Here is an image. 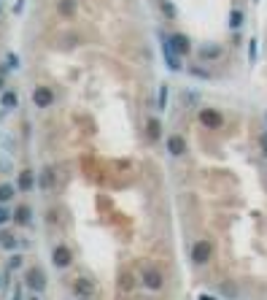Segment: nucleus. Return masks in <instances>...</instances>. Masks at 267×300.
<instances>
[{
    "instance_id": "obj_11",
    "label": "nucleus",
    "mask_w": 267,
    "mask_h": 300,
    "mask_svg": "<svg viewBox=\"0 0 267 300\" xmlns=\"http://www.w3.org/2000/svg\"><path fill=\"white\" fill-rule=\"evenodd\" d=\"M0 106L6 108V111L17 108V106H19V95H17V92H11V89H8V92H3V98H0Z\"/></svg>"
},
{
    "instance_id": "obj_7",
    "label": "nucleus",
    "mask_w": 267,
    "mask_h": 300,
    "mask_svg": "<svg viewBox=\"0 0 267 300\" xmlns=\"http://www.w3.org/2000/svg\"><path fill=\"white\" fill-rule=\"evenodd\" d=\"M168 41H170V46H173V52L178 54V57H186V54L192 52V43H189V38H186L184 33H173Z\"/></svg>"
},
{
    "instance_id": "obj_24",
    "label": "nucleus",
    "mask_w": 267,
    "mask_h": 300,
    "mask_svg": "<svg viewBox=\"0 0 267 300\" xmlns=\"http://www.w3.org/2000/svg\"><path fill=\"white\" fill-rule=\"evenodd\" d=\"M8 265H11V271H17V268H22V257H19V254H14V257L8 260Z\"/></svg>"
},
{
    "instance_id": "obj_17",
    "label": "nucleus",
    "mask_w": 267,
    "mask_h": 300,
    "mask_svg": "<svg viewBox=\"0 0 267 300\" xmlns=\"http://www.w3.org/2000/svg\"><path fill=\"white\" fill-rule=\"evenodd\" d=\"M0 246L11 252V249H17V238H14L11 233H0Z\"/></svg>"
},
{
    "instance_id": "obj_27",
    "label": "nucleus",
    "mask_w": 267,
    "mask_h": 300,
    "mask_svg": "<svg viewBox=\"0 0 267 300\" xmlns=\"http://www.w3.org/2000/svg\"><path fill=\"white\" fill-rule=\"evenodd\" d=\"M248 60H251V62L256 60V46H254V41H251V46H248Z\"/></svg>"
},
{
    "instance_id": "obj_3",
    "label": "nucleus",
    "mask_w": 267,
    "mask_h": 300,
    "mask_svg": "<svg viewBox=\"0 0 267 300\" xmlns=\"http://www.w3.org/2000/svg\"><path fill=\"white\" fill-rule=\"evenodd\" d=\"M70 262H73L70 249L65 246V243H57V246L52 249V265H54V268H68Z\"/></svg>"
},
{
    "instance_id": "obj_22",
    "label": "nucleus",
    "mask_w": 267,
    "mask_h": 300,
    "mask_svg": "<svg viewBox=\"0 0 267 300\" xmlns=\"http://www.w3.org/2000/svg\"><path fill=\"white\" fill-rule=\"evenodd\" d=\"M119 287H122L124 292H130V289H133V276H130V273H124L122 281H119Z\"/></svg>"
},
{
    "instance_id": "obj_20",
    "label": "nucleus",
    "mask_w": 267,
    "mask_h": 300,
    "mask_svg": "<svg viewBox=\"0 0 267 300\" xmlns=\"http://www.w3.org/2000/svg\"><path fill=\"white\" fill-rule=\"evenodd\" d=\"M229 24H232V27H235V30H238V27H240V24H243V14H240V11H238V8H235V11H232V17H229Z\"/></svg>"
},
{
    "instance_id": "obj_1",
    "label": "nucleus",
    "mask_w": 267,
    "mask_h": 300,
    "mask_svg": "<svg viewBox=\"0 0 267 300\" xmlns=\"http://www.w3.org/2000/svg\"><path fill=\"white\" fill-rule=\"evenodd\" d=\"M140 281H143V287L146 289H162V284H165V276H162V271L159 268H154V265H146L143 271H140Z\"/></svg>"
},
{
    "instance_id": "obj_30",
    "label": "nucleus",
    "mask_w": 267,
    "mask_h": 300,
    "mask_svg": "<svg viewBox=\"0 0 267 300\" xmlns=\"http://www.w3.org/2000/svg\"><path fill=\"white\" fill-rule=\"evenodd\" d=\"M0 87H3V79H0Z\"/></svg>"
},
{
    "instance_id": "obj_15",
    "label": "nucleus",
    "mask_w": 267,
    "mask_h": 300,
    "mask_svg": "<svg viewBox=\"0 0 267 300\" xmlns=\"http://www.w3.org/2000/svg\"><path fill=\"white\" fill-rule=\"evenodd\" d=\"M19 189H22V192H30V189H33V171L19 173Z\"/></svg>"
},
{
    "instance_id": "obj_33",
    "label": "nucleus",
    "mask_w": 267,
    "mask_h": 300,
    "mask_svg": "<svg viewBox=\"0 0 267 300\" xmlns=\"http://www.w3.org/2000/svg\"><path fill=\"white\" fill-rule=\"evenodd\" d=\"M265 119H267V114H265Z\"/></svg>"
},
{
    "instance_id": "obj_14",
    "label": "nucleus",
    "mask_w": 267,
    "mask_h": 300,
    "mask_svg": "<svg viewBox=\"0 0 267 300\" xmlns=\"http://www.w3.org/2000/svg\"><path fill=\"white\" fill-rule=\"evenodd\" d=\"M30 217H33V211H30L27 206H19L17 211H14V222L17 224H30Z\"/></svg>"
},
{
    "instance_id": "obj_31",
    "label": "nucleus",
    "mask_w": 267,
    "mask_h": 300,
    "mask_svg": "<svg viewBox=\"0 0 267 300\" xmlns=\"http://www.w3.org/2000/svg\"><path fill=\"white\" fill-rule=\"evenodd\" d=\"M0 287H3V281H0Z\"/></svg>"
},
{
    "instance_id": "obj_28",
    "label": "nucleus",
    "mask_w": 267,
    "mask_h": 300,
    "mask_svg": "<svg viewBox=\"0 0 267 300\" xmlns=\"http://www.w3.org/2000/svg\"><path fill=\"white\" fill-rule=\"evenodd\" d=\"M200 300H216V298H210V295H200Z\"/></svg>"
},
{
    "instance_id": "obj_26",
    "label": "nucleus",
    "mask_w": 267,
    "mask_h": 300,
    "mask_svg": "<svg viewBox=\"0 0 267 300\" xmlns=\"http://www.w3.org/2000/svg\"><path fill=\"white\" fill-rule=\"evenodd\" d=\"M259 149H262V154L267 157V133H262V136H259Z\"/></svg>"
},
{
    "instance_id": "obj_18",
    "label": "nucleus",
    "mask_w": 267,
    "mask_h": 300,
    "mask_svg": "<svg viewBox=\"0 0 267 300\" xmlns=\"http://www.w3.org/2000/svg\"><path fill=\"white\" fill-rule=\"evenodd\" d=\"M165 106H168V87H159V98H157V108H159V111H165Z\"/></svg>"
},
{
    "instance_id": "obj_16",
    "label": "nucleus",
    "mask_w": 267,
    "mask_h": 300,
    "mask_svg": "<svg viewBox=\"0 0 267 300\" xmlns=\"http://www.w3.org/2000/svg\"><path fill=\"white\" fill-rule=\"evenodd\" d=\"M14 195H17V187H14V184H0V203L14 200Z\"/></svg>"
},
{
    "instance_id": "obj_2",
    "label": "nucleus",
    "mask_w": 267,
    "mask_h": 300,
    "mask_svg": "<svg viewBox=\"0 0 267 300\" xmlns=\"http://www.w3.org/2000/svg\"><path fill=\"white\" fill-rule=\"evenodd\" d=\"M24 284H27V289H33V292H43V289H46V276H43L41 268H30L27 276H24Z\"/></svg>"
},
{
    "instance_id": "obj_29",
    "label": "nucleus",
    "mask_w": 267,
    "mask_h": 300,
    "mask_svg": "<svg viewBox=\"0 0 267 300\" xmlns=\"http://www.w3.org/2000/svg\"><path fill=\"white\" fill-rule=\"evenodd\" d=\"M81 300H92V298H81Z\"/></svg>"
},
{
    "instance_id": "obj_23",
    "label": "nucleus",
    "mask_w": 267,
    "mask_h": 300,
    "mask_svg": "<svg viewBox=\"0 0 267 300\" xmlns=\"http://www.w3.org/2000/svg\"><path fill=\"white\" fill-rule=\"evenodd\" d=\"M59 11H62V14H73V3H70V0H62V3H59Z\"/></svg>"
},
{
    "instance_id": "obj_6",
    "label": "nucleus",
    "mask_w": 267,
    "mask_h": 300,
    "mask_svg": "<svg viewBox=\"0 0 267 300\" xmlns=\"http://www.w3.org/2000/svg\"><path fill=\"white\" fill-rule=\"evenodd\" d=\"M54 103V92L49 87H35L33 89V106L35 108H49Z\"/></svg>"
},
{
    "instance_id": "obj_4",
    "label": "nucleus",
    "mask_w": 267,
    "mask_h": 300,
    "mask_svg": "<svg viewBox=\"0 0 267 300\" xmlns=\"http://www.w3.org/2000/svg\"><path fill=\"white\" fill-rule=\"evenodd\" d=\"M200 122L208 130H221L224 117H221V111H216V108H203V111H200Z\"/></svg>"
},
{
    "instance_id": "obj_12",
    "label": "nucleus",
    "mask_w": 267,
    "mask_h": 300,
    "mask_svg": "<svg viewBox=\"0 0 267 300\" xmlns=\"http://www.w3.org/2000/svg\"><path fill=\"white\" fill-rule=\"evenodd\" d=\"M146 127H149V138H151V141H157V138L162 136V124H159L157 117H151L149 122H146Z\"/></svg>"
},
{
    "instance_id": "obj_19",
    "label": "nucleus",
    "mask_w": 267,
    "mask_h": 300,
    "mask_svg": "<svg viewBox=\"0 0 267 300\" xmlns=\"http://www.w3.org/2000/svg\"><path fill=\"white\" fill-rule=\"evenodd\" d=\"M14 219V214L8 211V208H3V203H0V227H3V224H8Z\"/></svg>"
},
{
    "instance_id": "obj_10",
    "label": "nucleus",
    "mask_w": 267,
    "mask_h": 300,
    "mask_svg": "<svg viewBox=\"0 0 267 300\" xmlns=\"http://www.w3.org/2000/svg\"><path fill=\"white\" fill-rule=\"evenodd\" d=\"M73 292L78 295V298H92L95 284H92V281H87V279H76V281H73Z\"/></svg>"
},
{
    "instance_id": "obj_9",
    "label": "nucleus",
    "mask_w": 267,
    "mask_h": 300,
    "mask_svg": "<svg viewBox=\"0 0 267 300\" xmlns=\"http://www.w3.org/2000/svg\"><path fill=\"white\" fill-rule=\"evenodd\" d=\"M168 152L173 154V157H181V154H186V141L181 136H168Z\"/></svg>"
},
{
    "instance_id": "obj_25",
    "label": "nucleus",
    "mask_w": 267,
    "mask_h": 300,
    "mask_svg": "<svg viewBox=\"0 0 267 300\" xmlns=\"http://www.w3.org/2000/svg\"><path fill=\"white\" fill-rule=\"evenodd\" d=\"M159 6H162V11H165V14H168V17H175V8H173V6H170L168 0H162V3H159Z\"/></svg>"
},
{
    "instance_id": "obj_13",
    "label": "nucleus",
    "mask_w": 267,
    "mask_h": 300,
    "mask_svg": "<svg viewBox=\"0 0 267 300\" xmlns=\"http://www.w3.org/2000/svg\"><path fill=\"white\" fill-rule=\"evenodd\" d=\"M197 54H200V60H219L224 52H221V46H203Z\"/></svg>"
},
{
    "instance_id": "obj_8",
    "label": "nucleus",
    "mask_w": 267,
    "mask_h": 300,
    "mask_svg": "<svg viewBox=\"0 0 267 300\" xmlns=\"http://www.w3.org/2000/svg\"><path fill=\"white\" fill-rule=\"evenodd\" d=\"M162 57H165V62H168V68H170V71H175V73L181 71L178 54L173 52V46H170V41H168V38H162Z\"/></svg>"
},
{
    "instance_id": "obj_32",
    "label": "nucleus",
    "mask_w": 267,
    "mask_h": 300,
    "mask_svg": "<svg viewBox=\"0 0 267 300\" xmlns=\"http://www.w3.org/2000/svg\"><path fill=\"white\" fill-rule=\"evenodd\" d=\"M33 300H38V298H33Z\"/></svg>"
},
{
    "instance_id": "obj_5",
    "label": "nucleus",
    "mask_w": 267,
    "mask_h": 300,
    "mask_svg": "<svg viewBox=\"0 0 267 300\" xmlns=\"http://www.w3.org/2000/svg\"><path fill=\"white\" fill-rule=\"evenodd\" d=\"M210 254H213V246H210V241H197L192 249V260L194 265H208Z\"/></svg>"
},
{
    "instance_id": "obj_21",
    "label": "nucleus",
    "mask_w": 267,
    "mask_h": 300,
    "mask_svg": "<svg viewBox=\"0 0 267 300\" xmlns=\"http://www.w3.org/2000/svg\"><path fill=\"white\" fill-rule=\"evenodd\" d=\"M6 68H8V71H17V68H19V57H17V54H8V57H6Z\"/></svg>"
}]
</instances>
